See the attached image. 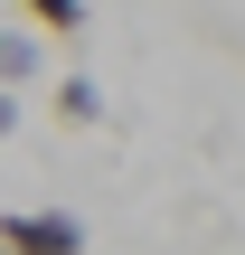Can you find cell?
<instances>
[{"mask_svg":"<svg viewBox=\"0 0 245 255\" xmlns=\"http://www.w3.org/2000/svg\"><path fill=\"white\" fill-rule=\"evenodd\" d=\"M0 237L19 255H85V218H66V208H9Z\"/></svg>","mask_w":245,"mask_h":255,"instance_id":"cell-1","label":"cell"},{"mask_svg":"<svg viewBox=\"0 0 245 255\" xmlns=\"http://www.w3.org/2000/svg\"><path fill=\"white\" fill-rule=\"evenodd\" d=\"M57 123H66V132H94V123H104V85H94V76H66V85H57Z\"/></svg>","mask_w":245,"mask_h":255,"instance_id":"cell-2","label":"cell"},{"mask_svg":"<svg viewBox=\"0 0 245 255\" xmlns=\"http://www.w3.org/2000/svg\"><path fill=\"white\" fill-rule=\"evenodd\" d=\"M38 76V38L28 28H0V85H28Z\"/></svg>","mask_w":245,"mask_h":255,"instance_id":"cell-3","label":"cell"},{"mask_svg":"<svg viewBox=\"0 0 245 255\" xmlns=\"http://www.w3.org/2000/svg\"><path fill=\"white\" fill-rule=\"evenodd\" d=\"M19 9H28L47 38H85V0H19Z\"/></svg>","mask_w":245,"mask_h":255,"instance_id":"cell-4","label":"cell"},{"mask_svg":"<svg viewBox=\"0 0 245 255\" xmlns=\"http://www.w3.org/2000/svg\"><path fill=\"white\" fill-rule=\"evenodd\" d=\"M0 132H19V85H0Z\"/></svg>","mask_w":245,"mask_h":255,"instance_id":"cell-5","label":"cell"},{"mask_svg":"<svg viewBox=\"0 0 245 255\" xmlns=\"http://www.w3.org/2000/svg\"><path fill=\"white\" fill-rule=\"evenodd\" d=\"M0 255H19V246H9V237H0Z\"/></svg>","mask_w":245,"mask_h":255,"instance_id":"cell-6","label":"cell"}]
</instances>
